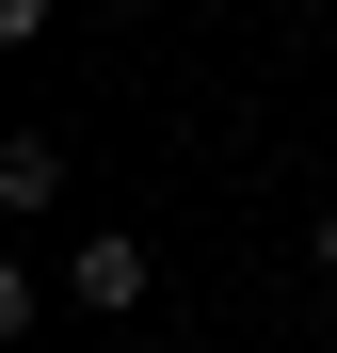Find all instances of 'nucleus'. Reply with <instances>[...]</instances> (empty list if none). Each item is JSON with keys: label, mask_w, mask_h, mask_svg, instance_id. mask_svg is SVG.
I'll use <instances>...</instances> for the list:
<instances>
[{"label": "nucleus", "mask_w": 337, "mask_h": 353, "mask_svg": "<svg viewBox=\"0 0 337 353\" xmlns=\"http://www.w3.org/2000/svg\"><path fill=\"white\" fill-rule=\"evenodd\" d=\"M321 289H337V241H321Z\"/></svg>", "instance_id": "4"}, {"label": "nucleus", "mask_w": 337, "mask_h": 353, "mask_svg": "<svg viewBox=\"0 0 337 353\" xmlns=\"http://www.w3.org/2000/svg\"><path fill=\"white\" fill-rule=\"evenodd\" d=\"M65 289H81L96 321H129V305H145V241H129V225H96V241L65 257Z\"/></svg>", "instance_id": "1"}, {"label": "nucleus", "mask_w": 337, "mask_h": 353, "mask_svg": "<svg viewBox=\"0 0 337 353\" xmlns=\"http://www.w3.org/2000/svg\"><path fill=\"white\" fill-rule=\"evenodd\" d=\"M0 32H17V48H32V32H48V0H0Z\"/></svg>", "instance_id": "3"}, {"label": "nucleus", "mask_w": 337, "mask_h": 353, "mask_svg": "<svg viewBox=\"0 0 337 353\" xmlns=\"http://www.w3.org/2000/svg\"><path fill=\"white\" fill-rule=\"evenodd\" d=\"M129 17H161V0H129Z\"/></svg>", "instance_id": "5"}, {"label": "nucleus", "mask_w": 337, "mask_h": 353, "mask_svg": "<svg viewBox=\"0 0 337 353\" xmlns=\"http://www.w3.org/2000/svg\"><path fill=\"white\" fill-rule=\"evenodd\" d=\"M48 193H65V145L17 129V145H0V209H48Z\"/></svg>", "instance_id": "2"}]
</instances>
